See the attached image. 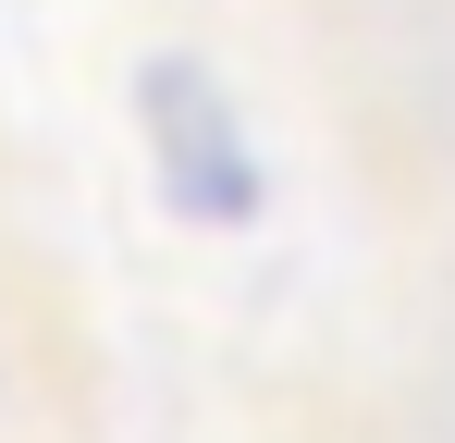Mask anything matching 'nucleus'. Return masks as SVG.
<instances>
[{"mask_svg":"<svg viewBox=\"0 0 455 443\" xmlns=\"http://www.w3.org/2000/svg\"><path fill=\"white\" fill-rule=\"evenodd\" d=\"M136 136H148V173H160V197L185 222H259L271 173H259V136H246V111L222 99L210 62L160 50L136 74Z\"/></svg>","mask_w":455,"mask_h":443,"instance_id":"f257e3e1","label":"nucleus"}]
</instances>
